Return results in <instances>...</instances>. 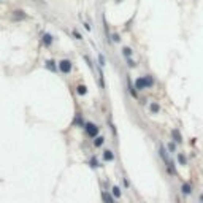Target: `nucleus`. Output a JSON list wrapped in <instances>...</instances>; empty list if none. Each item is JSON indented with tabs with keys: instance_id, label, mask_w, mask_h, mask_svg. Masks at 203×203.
Instances as JSON below:
<instances>
[{
	"instance_id": "1",
	"label": "nucleus",
	"mask_w": 203,
	"mask_h": 203,
	"mask_svg": "<svg viewBox=\"0 0 203 203\" xmlns=\"http://www.w3.org/2000/svg\"><path fill=\"white\" fill-rule=\"evenodd\" d=\"M159 152H160V157L164 159V162H165V165H167V168H168V171L170 173H176V170H174V165H173V162L168 159V154H167V151H165V148L164 146H160V149H159Z\"/></svg>"
},
{
	"instance_id": "2",
	"label": "nucleus",
	"mask_w": 203,
	"mask_h": 203,
	"mask_svg": "<svg viewBox=\"0 0 203 203\" xmlns=\"http://www.w3.org/2000/svg\"><path fill=\"white\" fill-rule=\"evenodd\" d=\"M86 132L89 133V137H95V138H97V133H99V127H97L95 124L89 122V124H86Z\"/></svg>"
},
{
	"instance_id": "3",
	"label": "nucleus",
	"mask_w": 203,
	"mask_h": 203,
	"mask_svg": "<svg viewBox=\"0 0 203 203\" xmlns=\"http://www.w3.org/2000/svg\"><path fill=\"white\" fill-rule=\"evenodd\" d=\"M59 68H60L64 73H70V70H72V62L67 60V59L60 60V62H59Z\"/></svg>"
},
{
	"instance_id": "4",
	"label": "nucleus",
	"mask_w": 203,
	"mask_h": 203,
	"mask_svg": "<svg viewBox=\"0 0 203 203\" xmlns=\"http://www.w3.org/2000/svg\"><path fill=\"white\" fill-rule=\"evenodd\" d=\"M146 87H148V81H146V76H144V78H138L137 81H135V89L141 90V89H146Z\"/></svg>"
},
{
	"instance_id": "5",
	"label": "nucleus",
	"mask_w": 203,
	"mask_h": 203,
	"mask_svg": "<svg viewBox=\"0 0 203 203\" xmlns=\"http://www.w3.org/2000/svg\"><path fill=\"white\" fill-rule=\"evenodd\" d=\"M171 137H173L174 143H181V141H183V137H181V133H179L178 129H173V130H171Z\"/></svg>"
},
{
	"instance_id": "6",
	"label": "nucleus",
	"mask_w": 203,
	"mask_h": 203,
	"mask_svg": "<svg viewBox=\"0 0 203 203\" xmlns=\"http://www.w3.org/2000/svg\"><path fill=\"white\" fill-rule=\"evenodd\" d=\"M181 191H183V194L189 195V194L192 192V187H191V184H189V183H184V184L181 186Z\"/></svg>"
},
{
	"instance_id": "7",
	"label": "nucleus",
	"mask_w": 203,
	"mask_h": 203,
	"mask_svg": "<svg viewBox=\"0 0 203 203\" xmlns=\"http://www.w3.org/2000/svg\"><path fill=\"white\" fill-rule=\"evenodd\" d=\"M102 197H103V200H105V203H116L114 201V198L108 194V192H102Z\"/></svg>"
},
{
	"instance_id": "8",
	"label": "nucleus",
	"mask_w": 203,
	"mask_h": 203,
	"mask_svg": "<svg viewBox=\"0 0 203 203\" xmlns=\"http://www.w3.org/2000/svg\"><path fill=\"white\" fill-rule=\"evenodd\" d=\"M103 159H105L106 162H111V160H114V154H113L111 151H105V152H103Z\"/></svg>"
},
{
	"instance_id": "9",
	"label": "nucleus",
	"mask_w": 203,
	"mask_h": 203,
	"mask_svg": "<svg viewBox=\"0 0 203 203\" xmlns=\"http://www.w3.org/2000/svg\"><path fill=\"white\" fill-rule=\"evenodd\" d=\"M178 162H179V165H187V159H186V156L183 152L178 154Z\"/></svg>"
},
{
	"instance_id": "10",
	"label": "nucleus",
	"mask_w": 203,
	"mask_h": 203,
	"mask_svg": "<svg viewBox=\"0 0 203 203\" xmlns=\"http://www.w3.org/2000/svg\"><path fill=\"white\" fill-rule=\"evenodd\" d=\"M149 110H151V113H159V110H160V106H159V103H151L149 105Z\"/></svg>"
},
{
	"instance_id": "11",
	"label": "nucleus",
	"mask_w": 203,
	"mask_h": 203,
	"mask_svg": "<svg viewBox=\"0 0 203 203\" xmlns=\"http://www.w3.org/2000/svg\"><path fill=\"white\" fill-rule=\"evenodd\" d=\"M24 18H25V15L22 11H15V13H13V19H24Z\"/></svg>"
},
{
	"instance_id": "12",
	"label": "nucleus",
	"mask_w": 203,
	"mask_h": 203,
	"mask_svg": "<svg viewBox=\"0 0 203 203\" xmlns=\"http://www.w3.org/2000/svg\"><path fill=\"white\" fill-rule=\"evenodd\" d=\"M111 192H113V195H114L116 198H119V197H121V189H119L117 186H114V187L111 189Z\"/></svg>"
},
{
	"instance_id": "13",
	"label": "nucleus",
	"mask_w": 203,
	"mask_h": 203,
	"mask_svg": "<svg viewBox=\"0 0 203 203\" xmlns=\"http://www.w3.org/2000/svg\"><path fill=\"white\" fill-rule=\"evenodd\" d=\"M43 42H45L46 46H49V45L52 43V37H51V35H45V37H43Z\"/></svg>"
},
{
	"instance_id": "14",
	"label": "nucleus",
	"mask_w": 203,
	"mask_h": 203,
	"mask_svg": "<svg viewBox=\"0 0 203 203\" xmlns=\"http://www.w3.org/2000/svg\"><path fill=\"white\" fill-rule=\"evenodd\" d=\"M103 141H105V138H103V137H97V138H95V141H94V144H95V146L99 148V146H102V144H103Z\"/></svg>"
},
{
	"instance_id": "15",
	"label": "nucleus",
	"mask_w": 203,
	"mask_h": 203,
	"mask_svg": "<svg viewBox=\"0 0 203 203\" xmlns=\"http://www.w3.org/2000/svg\"><path fill=\"white\" fill-rule=\"evenodd\" d=\"M76 89H78V94H79V95H84V94H86V92H87V90H86V87H84V86H78V87H76Z\"/></svg>"
},
{
	"instance_id": "16",
	"label": "nucleus",
	"mask_w": 203,
	"mask_h": 203,
	"mask_svg": "<svg viewBox=\"0 0 203 203\" xmlns=\"http://www.w3.org/2000/svg\"><path fill=\"white\" fill-rule=\"evenodd\" d=\"M122 52H124V56H126V57H130V56H132V49H130V48H124Z\"/></svg>"
},
{
	"instance_id": "17",
	"label": "nucleus",
	"mask_w": 203,
	"mask_h": 203,
	"mask_svg": "<svg viewBox=\"0 0 203 203\" xmlns=\"http://www.w3.org/2000/svg\"><path fill=\"white\" fill-rule=\"evenodd\" d=\"M168 151H170V152H174V151H176V144L170 143V144H168Z\"/></svg>"
},
{
	"instance_id": "18",
	"label": "nucleus",
	"mask_w": 203,
	"mask_h": 203,
	"mask_svg": "<svg viewBox=\"0 0 203 203\" xmlns=\"http://www.w3.org/2000/svg\"><path fill=\"white\" fill-rule=\"evenodd\" d=\"M46 67H48V68H51V70L56 68V65H54V62H52V60H48V62H46Z\"/></svg>"
},
{
	"instance_id": "19",
	"label": "nucleus",
	"mask_w": 203,
	"mask_h": 203,
	"mask_svg": "<svg viewBox=\"0 0 203 203\" xmlns=\"http://www.w3.org/2000/svg\"><path fill=\"white\" fill-rule=\"evenodd\" d=\"M99 60H100V64H102V65H105V57L102 56V54H99Z\"/></svg>"
},
{
	"instance_id": "20",
	"label": "nucleus",
	"mask_w": 203,
	"mask_h": 203,
	"mask_svg": "<svg viewBox=\"0 0 203 203\" xmlns=\"http://www.w3.org/2000/svg\"><path fill=\"white\" fill-rule=\"evenodd\" d=\"M73 35L78 38V40H81V35H79V32H76V30H73Z\"/></svg>"
},
{
	"instance_id": "21",
	"label": "nucleus",
	"mask_w": 203,
	"mask_h": 203,
	"mask_svg": "<svg viewBox=\"0 0 203 203\" xmlns=\"http://www.w3.org/2000/svg\"><path fill=\"white\" fill-rule=\"evenodd\" d=\"M90 164H92V167H99V165H97V160H95V159H92V160H90Z\"/></svg>"
},
{
	"instance_id": "22",
	"label": "nucleus",
	"mask_w": 203,
	"mask_h": 203,
	"mask_svg": "<svg viewBox=\"0 0 203 203\" xmlns=\"http://www.w3.org/2000/svg\"><path fill=\"white\" fill-rule=\"evenodd\" d=\"M84 27H86V30H90V24H87V22H86V24H84Z\"/></svg>"
},
{
	"instance_id": "23",
	"label": "nucleus",
	"mask_w": 203,
	"mask_h": 203,
	"mask_svg": "<svg viewBox=\"0 0 203 203\" xmlns=\"http://www.w3.org/2000/svg\"><path fill=\"white\" fill-rule=\"evenodd\" d=\"M200 201H201V203H203V194H201V195H200Z\"/></svg>"
}]
</instances>
